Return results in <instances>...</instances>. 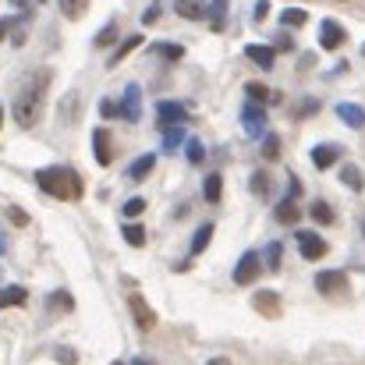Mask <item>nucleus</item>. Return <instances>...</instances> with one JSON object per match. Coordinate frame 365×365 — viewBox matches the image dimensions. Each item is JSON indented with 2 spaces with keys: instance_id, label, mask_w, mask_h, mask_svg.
Listing matches in <instances>:
<instances>
[{
  "instance_id": "17",
  "label": "nucleus",
  "mask_w": 365,
  "mask_h": 365,
  "mask_svg": "<svg viewBox=\"0 0 365 365\" xmlns=\"http://www.w3.org/2000/svg\"><path fill=\"white\" fill-rule=\"evenodd\" d=\"M245 93H248V100H255V103H280V93H269L262 82H248Z\"/></svg>"
},
{
  "instance_id": "42",
  "label": "nucleus",
  "mask_w": 365,
  "mask_h": 365,
  "mask_svg": "<svg viewBox=\"0 0 365 365\" xmlns=\"http://www.w3.org/2000/svg\"><path fill=\"white\" fill-rule=\"evenodd\" d=\"M11 29H14V18H0V39H7Z\"/></svg>"
},
{
  "instance_id": "15",
  "label": "nucleus",
  "mask_w": 365,
  "mask_h": 365,
  "mask_svg": "<svg viewBox=\"0 0 365 365\" xmlns=\"http://www.w3.org/2000/svg\"><path fill=\"white\" fill-rule=\"evenodd\" d=\"M174 11H178L181 18H188V21H199V18L206 14V4H202V0H174Z\"/></svg>"
},
{
  "instance_id": "22",
  "label": "nucleus",
  "mask_w": 365,
  "mask_h": 365,
  "mask_svg": "<svg viewBox=\"0 0 365 365\" xmlns=\"http://www.w3.org/2000/svg\"><path fill=\"white\" fill-rule=\"evenodd\" d=\"M153 163H156V156H142V160H135V163L128 167V178H131V181H142V178H149Z\"/></svg>"
},
{
  "instance_id": "47",
  "label": "nucleus",
  "mask_w": 365,
  "mask_h": 365,
  "mask_svg": "<svg viewBox=\"0 0 365 365\" xmlns=\"http://www.w3.org/2000/svg\"><path fill=\"white\" fill-rule=\"evenodd\" d=\"M210 365H231V362H227V359H213Z\"/></svg>"
},
{
  "instance_id": "36",
  "label": "nucleus",
  "mask_w": 365,
  "mask_h": 365,
  "mask_svg": "<svg viewBox=\"0 0 365 365\" xmlns=\"http://www.w3.org/2000/svg\"><path fill=\"white\" fill-rule=\"evenodd\" d=\"M121 213L128 220H131V217H142V213H145V199H128L121 206Z\"/></svg>"
},
{
  "instance_id": "40",
  "label": "nucleus",
  "mask_w": 365,
  "mask_h": 365,
  "mask_svg": "<svg viewBox=\"0 0 365 365\" xmlns=\"http://www.w3.org/2000/svg\"><path fill=\"white\" fill-rule=\"evenodd\" d=\"M316 110H319V103H316V100H305L302 110H298V118H309V114H316Z\"/></svg>"
},
{
  "instance_id": "41",
  "label": "nucleus",
  "mask_w": 365,
  "mask_h": 365,
  "mask_svg": "<svg viewBox=\"0 0 365 365\" xmlns=\"http://www.w3.org/2000/svg\"><path fill=\"white\" fill-rule=\"evenodd\" d=\"M11 220H14L18 227H25V224H29V213H21L18 206H11Z\"/></svg>"
},
{
  "instance_id": "37",
  "label": "nucleus",
  "mask_w": 365,
  "mask_h": 365,
  "mask_svg": "<svg viewBox=\"0 0 365 365\" xmlns=\"http://www.w3.org/2000/svg\"><path fill=\"white\" fill-rule=\"evenodd\" d=\"M262 156H266V160H277V156H280V138H277V135H266V142H262Z\"/></svg>"
},
{
  "instance_id": "14",
  "label": "nucleus",
  "mask_w": 365,
  "mask_h": 365,
  "mask_svg": "<svg viewBox=\"0 0 365 365\" xmlns=\"http://www.w3.org/2000/svg\"><path fill=\"white\" fill-rule=\"evenodd\" d=\"M29 302V291L25 287H0V309H18Z\"/></svg>"
},
{
  "instance_id": "29",
  "label": "nucleus",
  "mask_w": 365,
  "mask_h": 365,
  "mask_svg": "<svg viewBox=\"0 0 365 365\" xmlns=\"http://www.w3.org/2000/svg\"><path fill=\"white\" fill-rule=\"evenodd\" d=\"M181 138H185L181 124H174V128H163V149H167V153H174V149L181 145Z\"/></svg>"
},
{
  "instance_id": "19",
  "label": "nucleus",
  "mask_w": 365,
  "mask_h": 365,
  "mask_svg": "<svg viewBox=\"0 0 365 365\" xmlns=\"http://www.w3.org/2000/svg\"><path fill=\"white\" fill-rule=\"evenodd\" d=\"M277 220H280V224H298V220H302L298 202H294V199H284V202L277 206Z\"/></svg>"
},
{
  "instance_id": "49",
  "label": "nucleus",
  "mask_w": 365,
  "mask_h": 365,
  "mask_svg": "<svg viewBox=\"0 0 365 365\" xmlns=\"http://www.w3.org/2000/svg\"><path fill=\"white\" fill-rule=\"evenodd\" d=\"M110 365H121V362H110Z\"/></svg>"
},
{
  "instance_id": "34",
  "label": "nucleus",
  "mask_w": 365,
  "mask_h": 365,
  "mask_svg": "<svg viewBox=\"0 0 365 365\" xmlns=\"http://www.w3.org/2000/svg\"><path fill=\"white\" fill-rule=\"evenodd\" d=\"M280 259H284V245L280 242L266 245V266H269V269H280Z\"/></svg>"
},
{
  "instance_id": "33",
  "label": "nucleus",
  "mask_w": 365,
  "mask_h": 365,
  "mask_svg": "<svg viewBox=\"0 0 365 365\" xmlns=\"http://www.w3.org/2000/svg\"><path fill=\"white\" fill-rule=\"evenodd\" d=\"M341 181H344L348 188H355V192H362V185H365V178L355 167H344V170H341Z\"/></svg>"
},
{
  "instance_id": "27",
  "label": "nucleus",
  "mask_w": 365,
  "mask_h": 365,
  "mask_svg": "<svg viewBox=\"0 0 365 365\" xmlns=\"http://www.w3.org/2000/svg\"><path fill=\"white\" fill-rule=\"evenodd\" d=\"M309 217H312L316 224H323V227L334 224V210H330L327 202H312V206H309Z\"/></svg>"
},
{
  "instance_id": "31",
  "label": "nucleus",
  "mask_w": 365,
  "mask_h": 365,
  "mask_svg": "<svg viewBox=\"0 0 365 365\" xmlns=\"http://www.w3.org/2000/svg\"><path fill=\"white\" fill-rule=\"evenodd\" d=\"M93 43H96V50H103V46H110V43H118V25H114V21H110V25H107V29H100V32H96V39H93Z\"/></svg>"
},
{
  "instance_id": "8",
  "label": "nucleus",
  "mask_w": 365,
  "mask_h": 365,
  "mask_svg": "<svg viewBox=\"0 0 365 365\" xmlns=\"http://www.w3.org/2000/svg\"><path fill=\"white\" fill-rule=\"evenodd\" d=\"M252 305H255V312L266 316V319H277V316H280V294H273V291H259V294L252 298Z\"/></svg>"
},
{
  "instance_id": "35",
  "label": "nucleus",
  "mask_w": 365,
  "mask_h": 365,
  "mask_svg": "<svg viewBox=\"0 0 365 365\" xmlns=\"http://www.w3.org/2000/svg\"><path fill=\"white\" fill-rule=\"evenodd\" d=\"M185 153H188V160H192V163H202V160H206V145H202L199 138H188Z\"/></svg>"
},
{
  "instance_id": "43",
  "label": "nucleus",
  "mask_w": 365,
  "mask_h": 365,
  "mask_svg": "<svg viewBox=\"0 0 365 365\" xmlns=\"http://www.w3.org/2000/svg\"><path fill=\"white\" fill-rule=\"evenodd\" d=\"M57 359H61V362H64V365H75V351H68V348H61V351H57Z\"/></svg>"
},
{
  "instance_id": "16",
  "label": "nucleus",
  "mask_w": 365,
  "mask_h": 365,
  "mask_svg": "<svg viewBox=\"0 0 365 365\" xmlns=\"http://www.w3.org/2000/svg\"><path fill=\"white\" fill-rule=\"evenodd\" d=\"M121 118L124 121H138V86H128V89H124Z\"/></svg>"
},
{
  "instance_id": "23",
  "label": "nucleus",
  "mask_w": 365,
  "mask_h": 365,
  "mask_svg": "<svg viewBox=\"0 0 365 365\" xmlns=\"http://www.w3.org/2000/svg\"><path fill=\"white\" fill-rule=\"evenodd\" d=\"M305 21H309V11H298V7L280 11V25H287V29H298V25H305Z\"/></svg>"
},
{
  "instance_id": "21",
  "label": "nucleus",
  "mask_w": 365,
  "mask_h": 365,
  "mask_svg": "<svg viewBox=\"0 0 365 365\" xmlns=\"http://www.w3.org/2000/svg\"><path fill=\"white\" fill-rule=\"evenodd\" d=\"M46 309H50V312H71V309H75V298H71L68 291H57V294L46 298Z\"/></svg>"
},
{
  "instance_id": "28",
  "label": "nucleus",
  "mask_w": 365,
  "mask_h": 365,
  "mask_svg": "<svg viewBox=\"0 0 365 365\" xmlns=\"http://www.w3.org/2000/svg\"><path fill=\"white\" fill-rule=\"evenodd\" d=\"M213 238V224H202L199 231H195V238H192V255H199V252H206V245Z\"/></svg>"
},
{
  "instance_id": "26",
  "label": "nucleus",
  "mask_w": 365,
  "mask_h": 365,
  "mask_svg": "<svg viewBox=\"0 0 365 365\" xmlns=\"http://www.w3.org/2000/svg\"><path fill=\"white\" fill-rule=\"evenodd\" d=\"M248 188H252L259 199H266V195H269V174H266V170H255L252 181H248Z\"/></svg>"
},
{
  "instance_id": "18",
  "label": "nucleus",
  "mask_w": 365,
  "mask_h": 365,
  "mask_svg": "<svg viewBox=\"0 0 365 365\" xmlns=\"http://www.w3.org/2000/svg\"><path fill=\"white\" fill-rule=\"evenodd\" d=\"M337 118L344 124H351V128H365V110L355 107V103H341V107H337Z\"/></svg>"
},
{
  "instance_id": "11",
  "label": "nucleus",
  "mask_w": 365,
  "mask_h": 365,
  "mask_svg": "<svg viewBox=\"0 0 365 365\" xmlns=\"http://www.w3.org/2000/svg\"><path fill=\"white\" fill-rule=\"evenodd\" d=\"M93 149H96V163H100V167H110L114 149H110V135H107L103 128H96V131H93Z\"/></svg>"
},
{
  "instance_id": "45",
  "label": "nucleus",
  "mask_w": 365,
  "mask_h": 365,
  "mask_svg": "<svg viewBox=\"0 0 365 365\" xmlns=\"http://www.w3.org/2000/svg\"><path fill=\"white\" fill-rule=\"evenodd\" d=\"M156 18H160V4H153V7H149V11H145V25H153V21H156Z\"/></svg>"
},
{
  "instance_id": "24",
  "label": "nucleus",
  "mask_w": 365,
  "mask_h": 365,
  "mask_svg": "<svg viewBox=\"0 0 365 365\" xmlns=\"http://www.w3.org/2000/svg\"><path fill=\"white\" fill-rule=\"evenodd\" d=\"M138 46H142V36H128V39L121 43V46H118V53L110 57V68H118V64H121L124 57H128L131 50H138Z\"/></svg>"
},
{
  "instance_id": "10",
  "label": "nucleus",
  "mask_w": 365,
  "mask_h": 365,
  "mask_svg": "<svg viewBox=\"0 0 365 365\" xmlns=\"http://www.w3.org/2000/svg\"><path fill=\"white\" fill-rule=\"evenodd\" d=\"M245 53H248V61H252L255 68H262V71H269L273 61H277V50H273V46H262V43H252Z\"/></svg>"
},
{
  "instance_id": "32",
  "label": "nucleus",
  "mask_w": 365,
  "mask_h": 365,
  "mask_svg": "<svg viewBox=\"0 0 365 365\" xmlns=\"http://www.w3.org/2000/svg\"><path fill=\"white\" fill-rule=\"evenodd\" d=\"M156 53L167 57V61H181L185 57V46H178V43H156Z\"/></svg>"
},
{
  "instance_id": "48",
  "label": "nucleus",
  "mask_w": 365,
  "mask_h": 365,
  "mask_svg": "<svg viewBox=\"0 0 365 365\" xmlns=\"http://www.w3.org/2000/svg\"><path fill=\"white\" fill-rule=\"evenodd\" d=\"M0 124H4V110H0Z\"/></svg>"
},
{
  "instance_id": "12",
  "label": "nucleus",
  "mask_w": 365,
  "mask_h": 365,
  "mask_svg": "<svg viewBox=\"0 0 365 365\" xmlns=\"http://www.w3.org/2000/svg\"><path fill=\"white\" fill-rule=\"evenodd\" d=\"M337 160H341V145H316V149H312V163H316L319 170H330Z\"/></svg>"
},
{
  "instance_id": "30",
  "label": "nucleus",
  "mask_w": 365,
  "mask_h": 365,
  "mask_svg": "<svg viewBox=\"0 0 365 365\" xmlns=\"http://www.w3.org/2000/svg\"><path fill=\"white\" fill-rule=\"evenodd\" d=\"M121 235H124V242H128V245H135V248H142V245H145V231H142L138 224H124V227H121Z\"/></svg>"
},
{
  "instance_id": "25",
  "label": "nucleus",
  "mask_w": 365,
  "mask_h": 365,
  "mask_svg": "<svg viewBox=\"0 0 365 365\" xmlns=\"http://www.w3.org/2000/svg\"><path fill=\"white\" fill-rule=\"evenodd\" d=\"M61 4V14L64 18H82L89 11V0H57Z\"/></svg>"
},
{
  "instance_id": "38",
  "label": "nucleus",
  "mask_w": 365,
  "mask_h": 365,
  "mask_svg": "<svg viewBox=\"0 0 365 365\" xmlns=\"http://www.w3.org/2000/svg\"><path fill=\"white\" fill-rule=\"evenodd\" d=\"M100 114H103V118H121V103H114V100H103V103H100Z\"/></svg>"
},
{
  "instance_id": "20",
  "label": "nucleus",
  "mask_w": 365,
  "mask_h": 365,
  "mask_svg": "<svg viewBox=\"0 0 365 365\" xmlns=\"http://www.w3.org/2000/svg\"><path fill=\"white\" fill-rule=\"evenodd\" d=\"M220 192H224V178H220V174H210V178L202 181V195H206V202H220Z\"/></svg>"
},
{
  "instance_id": "5",
  "label": "nucleus",
  "mask_w": 365,
  "mask_h": 365,
  "mask_svg": "<svg viewBox=\"0 0 365 365\" xmlns=\"http://www.w3.org/2000/svg\"><path fill=\"white\" fill-rule=\"evenodd\" d=\"M259 269H262V259L255 255V252H245L242 259H238V266H235V284H252L255 277H259Z\"/></svg>"
},
{
  "instance_id": "13",
  "label": "nucleus",
  "mask_w": 365,
  "mask_h": 365,
  "mask_svg": "<svg viewBox=\"0 0 365 365\" xmlns=\"http://www.w3.org/2000/svg\"><path fill=\"white\" fill-rule=\"evenodd\" d=\"M242 124L252 131V135H259L262 128H266V110L259 107V103H252V107H245V114H242Z\"/></svg>"
},
{
  "instance_id": "1",
  "label": "nucleus",
  "mask_w": 365,
  "mask_h": 365,
  "mask_svg": "<svg viewBox=\"0 0 365 365\" xmlns=\"http://www.w3.org/2000/svg\"><path fill=\"white\" fill-rule=\"evenodd\" d=\"M46 86H50V71H46V68H39V71L25 82V89L18 93V100H14V121L21 124V128H36L39 114H43Z\"/></svg>"
},
{
  "instance_id": "44",
  "label": "nucleus",
  "mask_w": 365,
  "mask_h": 365,
  "mask_svg": "<svg viewBox=\"0 0 365 365\" xmlns=\"http://www.w3.org/2000/svg\"><path fill=\"white\" fill-rule=\"evenodd\" d=\"M266 14H269V4H266V0H259V4H255V18H259V21H262V18H266Z\"/></svg>"
},
{
  "instance_id": "7",
  "label": "nucleus",
  "mask_w": 365,
  "mask_h": 365,
  "mask_svg": "<svg viewBox=\"0 0 365 365\" xmlns=\"http://www.w3.org/2000/svg\"><path fill=\"white\" fill-rule=\"evenodd\" d=\"M128 305H131V316H135V323H138L142 330H153V327H156V312L149 309V302H145L142 294H131Z\"/></svg>"
},
{
  "instance_id": "3",
  "label": "nucleus",
  "mask_w": 365,
  "mask_h": 365,
  "mask_svg": "<svg viewBox=\"0 0 365 365\" xmlns=\"http://www.w3.org/2000/svg\"><path fill=\"white\" fill-rule=\"evenodd\" d=\"M316 291L323 298H337V294H348V277L341 269H323L316 273Z\"/></svg>"
},
{
  "instance_id": "39",
  "label": "nucleus",
  "mask_w": 365,
  "mask_h": 365,
  "mask_svg": "<svg viewBox=\"0 0 365 365\" xmlns=\"http://www.w3.org/2000/svg\"><path fill=\"white\" fill-rule=\"evenodd\" d=\"M224 11H227V0H213V29H217V32L224 29V21H220Z\"/></svg>"
},
{
  "instance_id": "6",
  "label": "nucleus",
  "mask_w": 365,
  "mask_h": 365,
  "mask_svg": "<svg viewBox=\"0 0 365 365\" xmlns=\"http://www.w3.org/2000/svg\"><path fill=\"white\" fill-rule=\"evenodd\" d=\"M344 39H348L344 25L327 18V21H323V29H319V46H323V50H341V46H344Z\"/></svg>"
},
{
  "instance_id": "4",
  "label": "nucleus",
  "mask_w": 365,
  "mask_h": 365,
  "mask_svg": "<svg viewBox=\"0 0 365 365\" xmlns=\"http://www.w3.org/2000/svg\"><path fill=\"white\" fill-rule=\"evenodd\" d=\"M298 248H302V259H309V262H319L330 252V245L312 231H298Z\"/></svg>"
},
{
  "instance_id": "9",
  "label": "nucleus",
  "mask_w": 365,
  "mask_h": 365,
  "mask_svg": "<svg viewBox=\"0 0 365 365\" xmlns=\"http://www.w3.org/2000/svg\"><path fill=\"white\" fill-rule=\"evenodd\" d=\"M156 114H160V128H174V124L188 121V110H185L181 103H160Z\"/></svg>"
},
{
  "instance_id": "46",
  "label": "nucleus",
  "mask_w": 365,
  "mask_h": 365,
  "mask_svg": "<svg viewBox=\"0 0 365 365\" xmlns=\"http://www.w3.org/2000/svg\"><path fill=\"white\" fill-rule=\"evenodd\" d=\"M131 365H153V362H149V359H135Z\"/></svg>"
},
{
  "instance_id": "2",
  "label": "nucleus",
  "mask_w": 365,
  "mask_h": 365,
  "mask_svg": "<svg viewBox=\"0 0 365 365\" xmlns=\"http://www.w3.org/2000/svg\"><path fill=\"white\" fill-rule=\"evenodd\" d=\"M36 185H39L46 195L64 199V202L82 199V178H78L75 167H46V170L36 174Z\"/></svg>"
}]
</instances>
